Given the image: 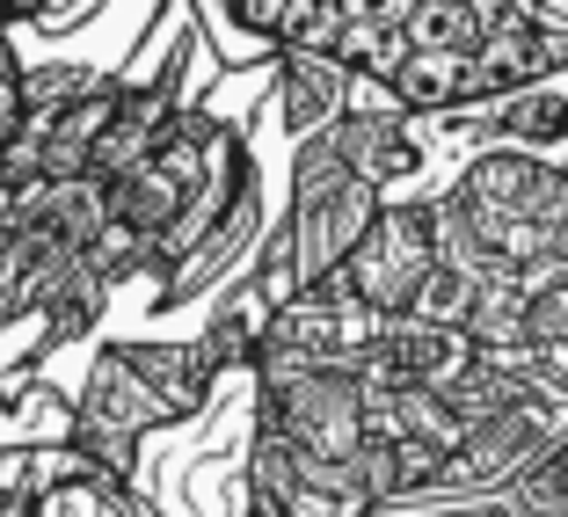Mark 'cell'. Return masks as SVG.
<instances>
[{"mask_svg": "<svg viewBox=\"0 0 568 517\" xmlns=\"http://www.w3.org/2000/svg\"><path fill=\"white\" fill-rule=\"evenodd\" d=\"M430 277V219L423 212H386L365 226L351 249V292L365 306H408Z\"/></svg>", "mask_w": 568, "mask_h": 517, "instance_id": "cell-1", "label": "cell"}, {"mask_svg": "<svg viewBox=\"0 0 568 517\" xmlns=\"http://www.w3.org/2000/svg\"><path fill=\"white\" fill-rule=\"evenodd\" d=\"M22 132V88H16V73H8V59H0V146Z\"/></svg>", "mask_w": 568, "mask_h": 517, "instance_id": "cell-4", "label": "cell"}, {"mask_svg": "<svg viewBox=\"0 0 568 517\" xmlns=\"http://www.w3.org/2000/svg\"><path fill=\"white\" fill-rule=\"evenodd\" d=\"M37 517H132L110 488H95V481H73V488H51L44 503H37Z\"/></svg>", "mask_w": 568, "mask_h": 517, "instance_id": "cell-3", "label": "cell"}, {"mask_svg": "<svg viewBox=\"0 0 568 517\" xmlns=\"http://www.w3.org/2000/svg\"><path fill=\"white\" fill-rule=\"evenodd\" d=\"M452 357V343H445V328H408L394 351H386V372L394 379H416V372H437Z\"/></svg>", "mask_w": 568, "mask_h": 517, "instance_id": "cell-2", "label": "cell"}]
</instances>
